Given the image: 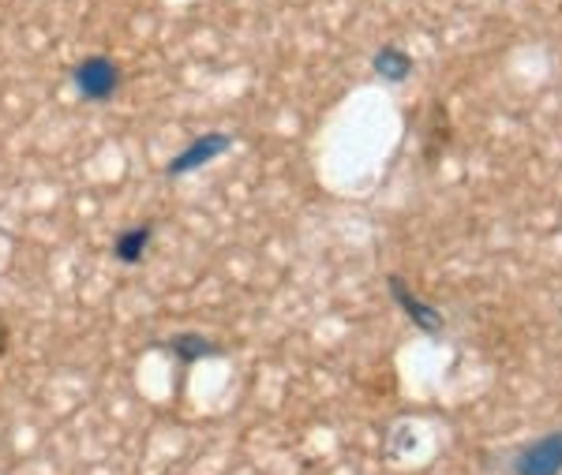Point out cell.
Instances as JSON below:
<instances>
[{
  "mask_svg": "<svg viewBox=\"0 0 562 475\" xmlns=\"http://www.w3.org/2000/svg\"><path fill=\"white\" fill-rule=\"evenodd\" d=\"M71 87L90 105H109L124 87V68L109 53H90L71 68Z\"/></svg>",
  "mask_w": 562,
  "mask_h": 475,
  "instance_id": "1",
  "label": "cell"
},
{
  "mask_svg": "<svg viewBox=\"0 0 562 475\" xmlns=\"http://www.w3.org/2000/svg\"><path fill=\"white\" fill-rule=\"evenodd\" d=\"M233 135L229 132H206V135H199V139H192L184 146L180 154H173V158L166 161V177L169 180H177V177H188V172H199V169H206L211 161L217 158H225V154L233 150Z\"/></svg>",
  "mask_w": 562,
  "mask_h": 475,
  "instance_id": "2",
  "label": "cell"
},
{
  "mask_svg": "<svg viewBox=\"0 0 562 475\" xmlns=\"http://www.w3.org/2000/svg\"><path fill=\"white\" fill-rule=\"evenodd\" d=\"M510 475H562V431L525 442L510 461Z\"/></svg>",
  "mask_w": 562,
  "mask_h": 475,
  "instance_id": "3",
  "label": "cell"
},
{
  "mask_svg": "<svg viewBox=\"0 0 562 475\" xmlns=\"http://www.w3.org/2000/svg\"><path fill=\"white\" fill-rule=\"evenodd\" d=\"M386 289H390V296H394V304L405 310V318L416 326V330H424L428 337H439V330H442V315L435 310L431 304H424L416 292L405 285V278H386Z\"/></svg>",
  "mask_w": 562,
  "mask_h": 475,
  "instance_id": "4",
  "label": "cell"
},
{
  "mask_svg": "<svg viewBox=\"0 0 562 475\" xmlns=\"http://www.w3.org/2000/svg\"><path fill=\"white\" fill-rule=\"evenodd\" d=\"M371 71H375L383 83L402 87V83H409V79H413L416 60L402 49V45H383V49L371 57Z\"/></svg>",
  "mask_w": 562,
  "mask_h": 475,
  "instance_id": "5",
  "label": "cell"
},
{
  "mask_svg": "<svg viewBox=\"0 0 562 475\" xmlns=\"http://www.w3.org/2000/svg\"><path fill=\"white\" fill-rule=\"evenodd\" d=\"M154 244V225H132V228H121L113 236V259L121 267H139L143 255L150 251Z\"/></svg>",
  "mask_w": 562,
  "mask_h": 475,
  "instance_id": "6",
  "label": "cell"
},
{
  "mask_svg": "<svg viewBox=\"0 0 562 475\" xmlns=\"http://www.w3.org/2000/svg\"><path fill=\"white\" fill-rule=\"evenodd\" d=\"M166 352L173 355V360L180 363H203V360H211V355H222V349L211 341L206 333H199V330H184V333H177V337H169L166 341Z\"/></svg>",
  "mask_w": 562,
  "mask_h": 475,
  "instance_id": "7",
  "label": "cell"
},
{
  "mask_svg": "<svg viewBox=\"0 0 562 475\" xmlns=\"http://www.w3.org/2000/svg\"><path fill=\"white\" fill-rule=\"evenodd\" d=\"M4 349H8V326L0 323V355H4Z\"/></svg>",
  "mask_w": 562,
  "mask_h": 475,
  "instance_id": "8",
  "label": "cell"
}]
</instances>
